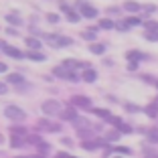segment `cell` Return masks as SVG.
Returning a JSON list of instances; mask_svg holds the SVG:
<instances>
[{
	"mask_svg": "<svg viewBox=\"0 0 158 158\" xmlns=\"http://www.w3.org/2000/svg\"><path fill=\"white\" fill-rule=\"evenodd\" d=\"M63 120H73V118H77V112L75 110H61V114H59Z\"/></svg>",
	"mask_w": 158,
	"mask_h": 158,
	"instance_id": "obj_16",
	"label": "cell"
},
{
	"mask_svg": "<svg viewBox=\"0 0 158 158\" xmlns=\"http://www.w3.org/2000/svg\"><path fill=\"white\" fill-rule=\"evenodd\" d=\"M69 158H75V156H69Z\"/></svg>",
	"mask_w": 158,
	"mask_h": 158,
	"instance_id": "obj_45",
	"label": "cell"
},
{
	"mask_svg": "<svg viewBox=\"0 0 158 158\" xmlns=\"http://www.w3.org/2000/svg\"><path fill=\"white\" fill-rule=\"evenodd\" d=\"M71 106H77V107H91V99L85 98V95H73L71 98Z\"/></svg>",
	"mask_w": 158,
	"mask_h": 158,
	"instance_id": "obj_6",
	"label": "cell"
},
{
	"mask_svg": "<svg viewBox=\"0 0 158 158\" xmlns=\"http://www.w3.org/2000/svg\"><path fill=\"white\" fill-rule=\"evenodd\" d=\"M124 8L128 10V12H138L142 6H140L138 2H132V0H128V2H124Z\"/></svg>",
	"mask_w": 158,
	"mask_h": 158,
	"instance_id": "obj_12",
	"label": "cell"
},
{
	"mask_svg": "<svg viewBox=\"0 0 158 158\" xmlns=\"http://www.w3.org/2000/svg\"><path fill=\"white\" fill-rule=\"evenodd\" d=\"M116 24L112 23L110 19H103V20H99V28H114Z\"/></svg>",
	"mask_w": 158,
	"mask_h": 158,
	"instance_id": "obj_24",
	"label": "cell"
},
{
	"mask_svg": "<svg viewBox=\"0 0 158 158\" xmlns=\"http://www.w3.org/2000/svg\"><path fill=\"white\" fill-rule=\"evenodd\" d=\"M89 51L93 55H102V53H106V45L103 43H93V45H89Z\"/></svg>",
	"mask_w": 158,
	"mask_h": 158,
	"instance_id": "obj_10",
	"label": "cell"
},
{
	"mask_svg": "<svg viewBox=\"0 0 158 158\" xmlns=\"http://www.w3.org/2000/svg\"><path fill=\"white\" fill-rule=\"evenodd\" d=\"M83 79L87 81V83H93V81L98 79V73H95L93 69H85V73H83Z\"/></svg>",
	"mask_w": 158,
	"mask_h": 158,
	"instance_id": "obj_13",
	"label": "cell"
},
{
	"mask_svg": "<svg viewBox=\"0 0 158 158\" xmlns=\"http://www.w3.org/2000/svg\"><path fill=\"white\" fill-rule=\"evenodd\" d=\"M45 39L51 43L53 47H69V45H73V41H71L69 37H61V35H47Z\"/></svg>",
	"mask_w": 158,
	"mask_h": 158,
	"instance_id": "obj_3",
	"label": "cell"
},
{
	"mask_svg": "<svg viewBox=\"0 0 158 158\" xmlns=\"http://www.w3.org/2000/svg\"><path fill=\"white\" fill-rule=\"evenodd\" d=\"M47 19H49V23H59V16L57 14H49Z\"/></svg>",
	"mask_w": 158,
	"mask_h": 158,
	"instance_id": "obj_34",
	"label": "cell"
},
{
	"mask_svg": "<svg viewBox=\"0 0 158 158\" xmlns=\"http://www.w3.org/2000/svg\"><path fill=\"white\" fill-rule=\"evenodd\" d=\"M146 39L148 41H158V31H146Z\"/></svg>",
	"mask_w": 158,
	"mask_h": 158,
	"instance_id": "obj_28",
	"label": "cell"
},
{
	"mask_svg": "<svg viewBox=\"0 0 158 158\" xmlns=\"http://www.w3.org/2000/svg\"><path fill=\"white\" fill-rule=\"evenodd\" d=\"M27 57H28V59H33V61H45V55L39 53V51H28Z\"/></svg>",
	"mask_w": 158,
	"mask_h": 158,
	"instance_id": "obj_18",
	"label": "cell"
},
{
	"mask_svg": "<svg viewBox=\"0 0 158 158\" xmlns=\"http://www.w3.org/2000/svg\"><path fill=\"white\" fill-rule=\"evenodd\" d=\"M114 158H122V156H114Z\"/></svg>",
	"mask_w": 158,
	"mask_h": 158,
	"instance_id": "obj_43",
	"label": "cell"
},
{
	"mask_svg": "<svg viewBox=\"0 0 158 158\" xmlns=\"http://www.w3.org/2000/svg\"><path fill=\"white\" fill-rule=\"evenodd\" d=\"M81 146H83L85 150H95L98 146H102V142H89V140H87V142H83Z\"/></svg>",
	"mask_w": 158,
	"mask_h": 158,
	"instance_id": "obj_23",
	"label": "cell"
},
{
	"mask_svg": "<svg viewBox=\"0 0 158 158\" xmlns=\"http://www.w3.org/2000/svg\"><path fill=\"white\" fill-rule=\"evenodd\" d=\"M83 39H87V41H93V39H95V31H85V33H83Z\"/></svg>",
	"mask_w": 158,
	"mask_h": 158,
	"instance_id": "obj_29",
	"label": "cell"
},
{
	"mask_svg": "<svg viewBox=\"0 0 158 158\" xmlns=\"http://www.w3.org/2000/svg\"><path fill=\"white\" fill-rule=\"evenodd\" d=\"M27 45L31 47V51H39V49H41V41H39V39H33V37L27 39Z\"/></svg>",
	"mask_w": 158,
	"mask_h": 158,
	"instance_id": "obj_14",
	"label": "cell"
},
{
	"mask_svg": "<svg viewBox=\"0 0 158 158\" xmlns=\"http://www.w3.org/2000/svg\"><path fill=\"white\" fill-rule=\"evenodd\" d=\"M27 142H28V144H33V146H39L43 140L39 138V136H27Z\"/></svg>",
	"mask_w": 158,
	"mask_h": 158,
	"instance_id": "obj_25",
	"label": "cell"
},
{
	"mask_svg": "<svg viewBox=\"0 0 158 158\" xmlns=\"http://www.w3.org/2000/svg\"><path fill=\"white\" fill-rule=\"evenodd\" d=\"M142 57V53H138V51H130L128 53V59H140Z\"/></svg>",
	"mask_w": 158,
	"mask_h": 158,
	"instance_id": "obj_30",
	"label": "cell"
},
{
	"mask_svg": "<svg viewBox=\"0 0 158 158\" xmlns=\"http://www.w3.org/2000/svg\"><path fill=\"white\" fill-rule=\"evenodd\" d=\"M71 122L77 126V130H85V128H89V126H91V124H89V120H85V118H73Z\"/></svg>",
	"mask_w": 158,
	"mask_h": 158,
	"instance_id": "obj_9",
	"label": "cell"
},
{
	"mask_svg": "<svg viewBox=\"0 0 158 158\" xmlns=\"http://www.w3.org/2000/svg\"><path fill=\"white\" fill-rule=\"evenodd\" d=\"M146 28H148V31H158V23H152V20H150V23H146Z\"/></svg>",
	"mask_w": 158,
	"mask_h": 158,
	"instance_id": "obj_31",
	"label": "cell"
},
{
	"mask_svg": "<svg viewBox=\"0 0 158 158\" xmlns=\"http://www.w3.org/2000/svg\"><path fill=\"white\" fill-rule=\"evenodd\" d=\"M146 114H148L150 118H156V116H158V107L154 106V103H150V106L146 107Z\"/></svg>",
	"mask_w": 158,
	"mask_h": 158,
	"instance_id": "obj_22",
	"label": "cell"
},
{
	"mask_svg": "<svg viewBox=\"0 0 158 158\" xmlns=\"http://www.w3.org/2000/svg\"><path fill=\"white\" fill-rule=\"evenodd\" d=\"M4 93H8V85L0 81V95H4Z\"/></svg>",
	"mask_w": 158,
	"mask_h": 158,
	"instance_id": "obj_32",
	"label": "cell"
},
{
	"mask_svg": "<svg viewBox=\"0 0 158 158\" xmlns=\"http://www.w3.org/2000/svg\"><path fill=\"white\" fill-rule=\"evenodd\" d=\"M6 20H8L10 24H16V27H19V24H23V19H20L19 14H12V12L6 14Z\"/></svg>",
	"mask_w": 158,
	"mask_h": 158,
	"instance_id": "obj_17",
	"label": "cell"
},
{
	"mask_svg": "<svg viewBox=\"0 0 158 158\" xmlns=\"http://www.w3.org/2000/svg\"><path fill=\"white\" fill-rule=\"evenodd\" d=\"M116 27H118V28H120V31H128V24H126V23H118V24H116Z\"/></svg>",
	"mask_w": 158,
	"mask_h": 158,
	"instance_id": "obj_35",
	"label": "cell"
},
{
	"mask_svg": "<svg viewBox=\"0 0 158 158\" xmlns=\"http://www.w3.org/2000/svg\"><path fill=\"white\" fill-rule=\"evenodd\" d=\"M57 158H69V154H65V152H57Z\"/></svg>",
	"mask_w": 158,
	"mask_h": 158,
	"instance_id": "obj_38",
	"label": "cell"
},
{
	"mask_svg": "<svg viewBox=\"0 0 158 158\" xmlns=\"http://www.w3.org/2000/svg\"><path fill=\"white\" fill-rule=\"evenodd\" d=\"M41 110L47 114V116H59L61 110H63V106H61L57 99H47V102H43Z\"/></svg>",
	"mask_w": 158,
	"mask_h": 158,
	"instance_id": "obj_1",
	"label": "cell"
},
{
	"mask_svg": "<svg viewBox=\"0 0 158 158\" xmlns=\"http://www.w3.org/2000/svg\"><path fill=\"white\" fill-rule=\"evenodd\" d=\"M91 112H95V114H98L99 118H107V120L112 118V116H110V112H107V110H102V107H93Z\"/></svg>",
	"mask_w": 158,
	"mask_h": 158,
	"instance_id": "obj_21",
	"label": "cell"
},
{
	"mask_svg": "<svg viewBox=\"0 0 158 158\" xmlns=\"http://www.w3.org/2000/svg\"><path fill=\"white\" fill-rule=\"evenodd\" d=\"M61 8H63V10L67 12V19H69L71 23H77V20H79V14H75L73 10H71L69 6H67V4H61Z\"/></svg>",
	"mask_w": 158,
	"mask_h": 158,
	"instance_id": "obj_11",
	"label": "cell"
},
{
	"mask_svg": "<svg viewBox=\"0 0 158 158\" xmlns=\"http://www.w3.org/2000/svg\"><path fill=\"white\" fill-rule=\"evenodd\" d=\"M23 144H24V140L20 138V136H12V138H10V146H12V148H20Z\"/></svg>",
	"mask_w": 158,
	"mask_h": 158,
	"instance_id": "obj_19",
	"label": "cell"
},
{
	"mask_svg": "<svg viewBox=\"0 0 158 158\" xmlns=\"http://www.w3.org/2000/svg\"><path fill=\"white\" fill-rule=\"evenodd\" d=\"M53 73L57 75V77H61V79H67V81H77V75H75V71H71V69H67V67H55L53 69Z\"/></svg>",
	"mask_w": 158,
	"mask_h": 158,
	"instance_id": "obj_4",
	"label": "cell"
},
{
	"mask_svg": "<svg viewBox=\"0 0 158 158\" xmlns=\"http://www.w3.org/2000/svg\"><path fill=\"white\" fill-rule=\"evenodd\" d=\"M10 132H12V136H24V134H27V130H24L23 126H12Z\"/></svg>",
	"mask_w": 158,
	"mask_h": 158,
	"instance_id": "obj_20",
	"label": "cell"
},
{
	"mask_svg": "<svg viewBox=\"0 0 158 158\" xmlns=\"http://www.w3.org/2000/svg\"><path fill=\"white\" fill-rule=\"evenodd\" d=\"M39 130H43V132H59L61 130V126H57V124H53V122H49V120H39Z\"/></svg>",
	"mask_w": 158,
	"mask_h": 158,
	"instance_id": "obj_7",
	"label": "cell"
},
{
	"mask_svg": "<svg viewBox=\"0 0 158 158\" xmlns=\"http://www.w3.org/2000/svg\"><path fill=\"white\" fill-rule=\"evenodd\" d=\"M4 71H6V65H4V63H0V73H4Z\"/></svg>",
	"mask_w": 158,
	"mask_h": 158,
	"instance_id": "obj_40",
	"label": "cell"
},
{
	"mask_svg": "<svg viewBox=\"0 0 158 158\" xmlns=\"http://www.w3.org/2000/svg\"><path fill=\"white\" fill-rule=\"evenodd\" d=\"M126 24H128V27H138V24H140V19H138V16H130V19L126 20Z\"/></svg>",
	"mask_w": 158,
	"mask_h": 158,
	"instance_id": "obj_27",
	"label": "cell"
},
{
	"mask_svg": "<svg viewBox=\"0 0 158 158\" xmlns=\"http://www.w3.org/2000/svg\"><path fill=\"white\" fill-rule=\"evenodd\" d=\"M4 45H6V43H4V41H0V49H2V47H4Z\"/></svg>",
	"mask_w": 158,
	"mask_h": 158,
	"instance_id": "obj_42",
	"label": "cell"
},
{
	"mask_svg": "<svg viewBox=\"0 0 158 158\" xmlns=\"http://www.w3.org/2000/svg\"><path fill=\"white\" fill-rule=\"evenodd\" d=\"M2 142H4V136L0 134V146H2Z\"/></svg>",
	"mask_w": 158,
	"mask_h": 158,
	"instance_id": "obj_41",
	"label": "cell"
},
{
	"mask_svg": "<svg viewBox=\"0 0 158 158\" xmlns=\"http://www.w3.org/2000/svg\"><path fill=\"white\" fill-rule=\"evenodd\" d=\"M148 140L154 142V144H158V130H150L148 132Z\"/></svg>",
	"mask_w": 158,
	"mask_h": 158,
	"instance_id": "obj_26",
	"label": "cell"
},
{
	"mask_svg": "<svg viewBox=\"0 0 158 158\" xmlns=\"http://www.w3.org/2000/svg\"><path fill=\"white\" fill-rule=\"evenodd\" d=\"M79 10H81V14H83L85 19H95L98 16V8L87 4V2H79Z\"/></svg>",
	"mask_w": 158,
	"mask_h": 158,
	"instance_id": "obj_5",
	"label": "cell"
},
{
	"mask_svg": "<svg viewBox=\"0 0 158 158\" xmlns=\"http://www.w3.org/2000/svg\"><path fill=\"white\" fill-rule=\"evenodd\" d=\"M4 116L8 118V120L23 122L24 118H27V114H24V110H20L19 106H6V107H4Z\"/></svg>",
	"mask_w": 158,
	"mask_h": 158,
	"instance_id": "obj_2",
	"label": "cell"
},
{
	"mask_svg": "<svg viewBox=\"0 0 158 158\" xmlns=\"http://www.w3.org/2000/svg\"><path fill=\"white\" fill-rule=\"evenodd\" d=\"M144 158H158V154H152V152H146Z\"/></svg>",
	"mask_w": 158,
	"mask_h": 158,
	"instance_id": "obj_39",
	"label": "cell"
},
{
	"mask_svg": "<svg viewBox=\"0 0 158 158\" xmlns=\"http://www.w3.org/2000/svg\"><path fill=\"white\" fill-rule=\"evenodd\" d=\"M2 51H4L8 57H12V59H23V57H24L23 51H19L16 47H10V45H4V47H2Z\"/></svg>",
	"mask_w": 158,
	"mask_h": 158,
	"instance_id": "obj_8",
	"label": "cell"
},
{
	"mask_svg": "<svg viewBox=\"0 0 158 158\" xmlns=\"http://www.w3.org/2000/svg\"><path fill=\"white\" fill-rule=\"evenodd\" d=\"M156 87H158V81H156Z\"/></svg>",
	"mask_w": 158,
	"mask_h": 158,
	"instance_id": "obj_44",
	"label": "cell"
},
{
	"mask_svg": "<svg viewBox=\"0 0 158 158\" xmlns=\"http://www.w3.org/2000/svg\"><path fill=\"white\" fill-rule=\"evenodd\" d=\"M23 75H19V73H10L8 75V83H14V85H23Z\"/></svg>",
	"mask_w": 158,
	"mask_h": 158,
	"instance_id": "obj_15",
	"label": "cell"
},
{
	"mask_svg": "<svg viewBox=\"0 0 158 158\" xmlns=\"http://www.w3.org/2000/svg\"><path fill=\"white\" fill-rule=\"evenodd\" d=\"M61 142H63V144H65V146H71V144H73V142H71V138H63V140H61Z\"/></svg>",
	"mask_w": 158,
	"mask_h": 158,
	"instance_id": "obj_36",
	"label": "cell"
},
{
	"mask_svg": "<svg viewBox=\"0 0 158 158\" xmlns=\"http://www.w3.org/2000/svg\"><path fill=\"white\" fill-rule=\"evenodd\" d=\"M138 110H140V107H136V106H132V103H130V106H128V112H138Z\"/></svg>",
	"mask_w": 158,
	"mask_h": 158,
	"instance_id": "obj_37",
	"label": "cell"
},
{
	"mask_svg": "<svg viewBox=\"0 0 158 158\" xmlns=\"http://www.w3.org/2000/svg\"><path fill=\"white\" fill-rule=\"evenodd\" d=\"M118 136H120L118 132H107V134H106V138H110V140H118Z\"/></svg>",
	"mask_w": 158,
	"mask_h": 158,
	"instance_id": "obj_33",
	"label": "cell"
}]
</instances>
